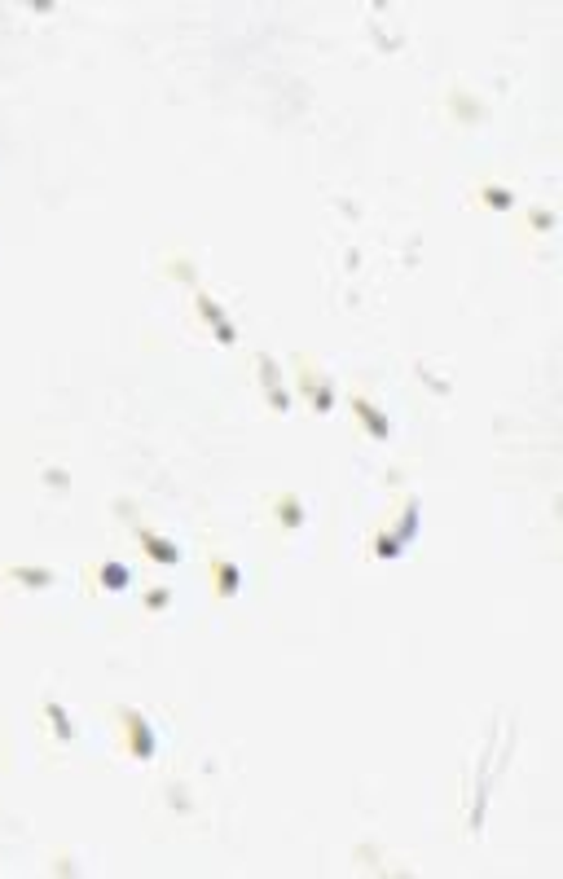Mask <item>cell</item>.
<instances>
[{
	"mask_svg": "<svg viewBox=\"0 0 563 879\" xmlns=\"http://www.w3.org/2000/svg\"><path fill=\"white\" fill-rule=\"evenodd\" d=\"M278 524H286L291 532L304 524V506H300V497H291V493L278 497Z\"/></svg>",
	"mask_w": 563,
	"mask_h": 879,
	"instance_id": "obj_9",
	"label": "cell"
},
{
	"mask_svg": "<svg viewBox=\"0 0 563 879\" xmlns=\"http://www.w3.org/2000/svg\"><path fill=\"white\" fill-rule=\"evenodd\" d=\"M212 585H216L220 598H234L242 589V567L234 559H225V554H216L212 559Z\"/></svg>",
	"mask_w": 563,
	"mask_h": 879,
	"instance_id": "obj_5",
	"label": "cell"
},
{
	"mask_svg": "<svg viewBox=\"0 0 563 879\" xmlns=\"http://www.w3.org/2000/svg\"><path fill=\"white\" fill-rule=\"evenodd\" d=\"M295 374H300V387H304V396L313 400V409H322V414H326V409L335 405V383H330L326 374H317L308 361H300V370H295Z\"/></svg>",
	"mask_w": 563,
	"mask_h": 879,
	"instance_id": "obj_3",
	"label": "cell"
},
{
	"mask_svg": "<svg viewBox=\"0 0 563 879\" xmlns=\"http://www.w3.org/2000/svg\"><path fill=\"white\" fill-rule=\"evenodd\" d=\"M9 576H22V585H49L53 572H31V567H9Z\"/></svg>",
	"mask_w": 563,
	"mask_h": 879,
	"instance_id": "obj_10",
	"label": "cell"
},
{
	"mask_svg": "<svg viewBox=\"0 0 563 879\" xmlns=\"http://www.w3.org/2000/svg\"><path fill=\"white\" fill-rule=\"evenodd\" d=\"M44 712H49V717H53V726H58L62 739H71V726H66V712H62V704H44Z\"/></svg>",
	"mask_w": 563,
	"mask_h": 879,
	"instance_id": "obj_11",
	"label": "cell"
},
{
	"mask_svg": "<svg viewBox=\"0 0 563 879\" xmlns=\"http://www.w3.org/2000/svg\"><path fill=\"white\" fill-rule=\"evenodd\" d=\"M97 581H102V589H110V594H119V589H128L132 572L124 563H102V567H97Z\"/></svg>",
	"mask_w": 563,
	"mask_h": 879,
	"instance_id": "obj_8",
	"label": "cell"
},
{
	"mask_svg": "<svg viewBox=\"0 0 563 879\" xmlns=\"http://www.w3.org/2000/svg\"><path fill=\"white\" fill-rule=\"evenodd\" d=\"M414 532H418V502H405V510H401V524L396 528H388V532H379L374 537V559H396V554L405 550V545L414 541Z\"/></svg>",
	"mask_w": 563,
	"mask_h": 879,
	"instance_id": "obj_2",
	"label": "cell"
},
{
	"mask_svg": "<svg viewBox=\"0 0 563 879\" xmlns=\"http://www.w3.org/2000/svg\"><path fill=\"white\" fill-rule=\"evenodd\" d=\"M119 734H124V752L132 756V761H154V752H159V734H154V726L146 721V712L119 708Z\"/></svg>",
	"mask_w": 563,
	"mask_h": 879,
	"instance_id": "obj_1",
	"label": "cell"
},
{
	"mask_svg": "<svg viewBox=\"0 0 563 879\" xmlns=\"http://www.w3.org/2000/svg\"><path fill=\"white\" fill-rule=\"evenodd\" d=\"M146 603H150V611H159L163 603H168V589H154V594L146 598Z\"/></svg>",
	"mask_w": 563,
	"mask_h": 879,
	"instance_id": "obj_12",
	"label": "cell"
},
{
	"mask_svg": "<svg viewBox=\"0 0 563 879\" xmlns=\"http://www.w3.org/2000/svg\"><path fill=\"white\" fill-rule=\"evenodd\" d=\"M198 313H203L207 326H216V339H220V343H234V321L225 317V308L212 304L207 295H198Z\"/></svg>",
	"mask_w": 563,
	"mask_h": 879,
	"instance_id": "obj_7",
	"label": "cell"
},
{
	"mask_svg": "<svg viewBox=\"0 0 563 879\" xmlns=\"http://www.w3.org/2000/svg\"><path fill=\"white\" fill-rule=\"evenodd\" d=\"M352 414L361 418V427H366L374 440H388L392 436V422H388V414H379V409H374V400L352 396Z\"/></svg>",
	"mask_w": 563,
	"mask_h": 879,
	"instance_id": "obj_6",
	"label": "cell"
},
{
	"mask_svg": "<svg viewBox=\"0 0 563 879\" xmlns=\"http://www.w3.org/2000/svg\"><path fill=\"white\" fill-rule=\"evenodd\" d=\"M137 537H141V550H146L159 567H176V563H181V545H176V541L159 537V532H150L146 524H137Z\"/></svg>",
	"mask_w": 563,
	"mask_h": 879,
	"instance_id": "obj_4",
	"label": "cell"
}]
</instances>
